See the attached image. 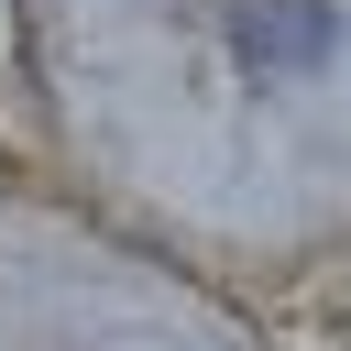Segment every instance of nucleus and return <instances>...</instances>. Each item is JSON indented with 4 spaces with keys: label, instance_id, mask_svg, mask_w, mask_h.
<instances>
[{
    "label": "nucleus",
    "instance_id": "obj_1",
    "mask_svg": "<svg viewBox=\"0 0 351 351\" xmlns=\"http://www.w3.org/2000/svg\"><path fill=\"white\" fill-rule=\"evenodd\" d=\"M241 55L252 66H307V55H329V11L318 0H263V11H241Z\"/></svg>",
    "mask_w": 351,
    "mask_h": 351
}]
</instances>
